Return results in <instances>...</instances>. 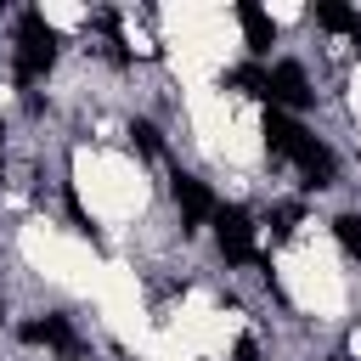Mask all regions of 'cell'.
<instances>
[{"label":"cell","instance_id":"cell-1","mask_svg":"<svg viewBox=\"0 0 361 361\" xmlns=\"http://www.w3.org/2000/svg\"><path fill=\"white\" fill-rule=\"evenodd\" d=\"M265 147L276 152V158H293L299 164V175H305V186H333V175H338V158L299 124V118H288V113H265Z\"/></svg>","mask_w":361,"mask_h":361},{"label":"cell","instance_id":"cell-2","mask_svg":"<svg viewBox=\"0 0 361 361\" xmlns=\"http://www.w3.org/2000/svg\"><path fill=\"white\" fill-rule=\"evenodd\" d=\"M51 62H56V34H51V23H45L39 11H23V23H17V79H23V85H39V79L51 73Z\"/></svg>","mask_w":361,"mask_h":361},{"label":"cell","instance_id":"cell-3","mask_svg":"<svg viewBox=\"0 0 361 361\" xmlns=\"http://www.w3.org/2000/svg\"><path fill=\"white\" fill-rule=\"evenodd\" d=\"M265 102L276 113H293V107H310V85H305V68L299 62H276L265 73Z\"/></svg>","mask_w":361,"mask_h":361},{"label":"cell","instance_id":"cell-4","mask_svg":"<svg viewBox=\"0 0 361 361\" xmlns=\"http://www.w3.org/2000/svg\"><path fill=\"white\" fill-rule=\"evenodd\" d=\"M214 231H220V254L231 265L254 259V220H248V209H214Z\"/></svg>","mask_w":361,"mask_h":361},{"label":"cell","instance_id":"cell-5","mask_svg":"<svg viewBox=\"0 0 361 361\" xmlns=\"http://www.w3.org/2000/svg\"><path fill=\"white\" fill-rule=\"evenodd\" d=\"M175 203H180V226H186V231L214 214V197H209V186H203L197 175H175Z\"/></svg>","mask_w":361,"mask_h":361},{"label":"cell","instance_id":"cell-6","mask_svg":"<svg viewBox=\"0 0 361 361\" xmlns=\"http://www.w3.org/2000/svg\"><path fill=\"white\" fill-rule=\"evenodd\" d=\"M23 344H45V350H62V355H73V350H79V338H73V327H68L62 316L23 322Z\"/></svg>","mask_w":361,"mask_h":361},{"label":"cell","instance_id":"cell-7","mask_svg":"<svg viewBox=\"0 0 361 361\" xmlns=\"http://www.w3.org/2000/svg\"><path fill=\"white\" fill-rule=\"evenodd\" d=\"M237 23H243V34H248V51H271V34H276V28H271V17H265L259 6L243 0V6H237Z\"/></svg>","mask_w":361,"mask_h":361},{"label":"cell","instance_id":"cell-8","mask_svg":"<svg viewBox=\"0 0 361 361\" xmlns=\"http://www.w3.org/2000/svg\"><path fill=\"white\" fill-rule=\"evenodd\" d=\"M316 23H322V28H333V34H350V39H355V51H361V17H355L350 6H333V0H327V6H316Z\"/></svg>","mask_w":361,"mask_h":361},{"label":"cell","instance_id":"cell-9","mask_svg":"<svg viewBox=\"0 0 361 361\" xmlns=\"http://www.w3.org/2000/svg\"><path fill=\"white\" fill-rule=\"evenodd\" d=\"M333 237H338V248H344L350 259H361V214H338V220H333Z\"/></svg>","mask_w":361,"mask_h":361},{"label":"cell","instance_id":"cell-10","mask_svg":"<svg viewBox=\"0 0 361 361\" xmlns=\"http://www.w3.org/2000/svg\"><path fill=\"white\" fill-rule=\"evenodd\" d=\"M231 85H237L243 96H265V68H237Z\"/></svg>","mask_w":361,"mask_h":361},{"label":"cell","instance_id":"cell-11","mask_svg":"<svg viewBox=\"0 0 361 361\" xmlns=\"http://www.w3.org/2000/svg\"><path fill=\"white\" fill-rule=\"evenodd\" d=\"M130 135H135V147H141V152H152V158H158V130H152L147 118H135V124H130Z\"/></svg>","mask_w":361,"mask_h":361},{"label":"cell","instance_id":"cell-12","mask_svg":"<svg viewBox=\"0 0 361 361\" xmlns=\"http://www.w3.org/2000/svg\"><path fill=\"white\" fill-rule=\"evenodd\" d=\"M231 361H259V344L243 333V338H237V350H231Z\"/></svg>","mask_w":361,"mask_h":361},{"label":"cell","instance_id":"cell-13","mask_svg":"<svg viewBox=\"0 0 361 361\" xmlns=\"http://www.w3.org/2000/svg\"><path fill=\"white\" fill-rule=\"evenodd\" d=\"M293 220H299L293 209H276V226H271V231H276V237H288V231H293Z\"/></svg>","mask_w":361,"mask_h":361}]
</instances>
